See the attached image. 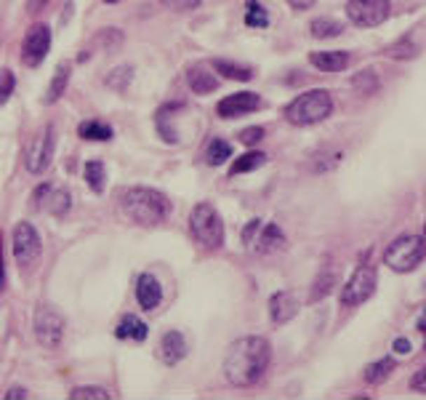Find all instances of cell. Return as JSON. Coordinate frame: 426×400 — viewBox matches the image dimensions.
I'll use <instances>...</instances> for the list:
<instances>
[{"instance_id": "9a60e30c", "label": "cell", "mask_w": 426, "mask_h": 400, "mask_svg": "<svg viewBox=\"0 0 426 400\" xmlns=\"http://www.w3.org/2000/svg\"><path fill=\"white\" fill-rule=\"evenodd\" d=\"M158 355H160V360H163L165 366H176L179 360L186 358V339L179 331L163 333L160 347H158Z\"/></svg>"}, {"instance_id": "7402d4cb", "label": "cell", "mask_w": 426, "mask_h": 400, "mask_svg": "<svg viewBox=\"0 0 426 400\" xmlns=\"http://www.w3.org/2000/svg\"><path fill=\"white\" fill-rule=\"evenodd\" d=\"M78 133L88 142H109L112 139V128L106 123H99V120H85L80 123Z\"/></svg>"}, {"instance_id": "ee69618b", "label": "cell", "mask_w": 426, "mask_h": 400, "mask_svg": "<svg viewBox=\"0 0 426 400\" xmlns=\"http://www.w3.org/2000/svg\"><path fill=\"white\" fill-rule=\"evenodd\" d=\"M38 3H46V0H35V6H38Z\"/></svg>"}, {"instance_id": "4fadbf2b", "label": "cell", "mask_w": 426, "mask_h": 400, "mask_svg": "<svg viewBox=\"0 0 426 400\" xmlns=\"http://www.w3.org/2000/svg\"><path fill=\"white\" fill-rule=\"evenodd\" d=\"M256 107H261L259 93L240 91V93H232V96H224V99L219 102V107H216V112H219V118H240V115L253 112Z\"/></svg>"}, {"instance_id": "f35d334b", "label": "cell", "mask_w": 426, "mask_h": 400, "mask_svg": "<svg viewBox=\"0 0 426 400\" xmlns=\"http://www.w3.org/2000/svg\"><path fill=\"white\" fill-rule=\"evenodd\" d=\"M259 227H261V222H259V219H253V222H248V225H245V229H242V243H245V246H253V238H256Z\"/></svg>"}, {"instance_id": "44dd1931", "label": "cell", "mask_w": 426, "mask_h": 400, "mask_svg": "<svg viewBox=\"0 0 426 400\" xmlns=\"http://www.w3.org/2000/svg\"><path fill=\"white\" fill-rule=\"evenodd\" d=\"M69 65H59L56 72H53V80L48 86V93H46V105H56L62 99V93L67 91V83H69Z\"/></svg>"}, {"instance_id": "cb8c5ba5", "label": "cell", "mask_w": 426, "mask_h": 400, "mask_svg": "<svg viewBox=\"0 0 426 400\" xmlns=\"http://www.w3.org/2000/svg\"><path fill=\"white\" fill-rule=\"evenodd\" d=\"M266 163V155L264 152H259V149H251V152H245V155H240L235 163H232V176L235 173H248V171H256V168H261Z\"/></svg>"}, {"instance_id": "f6af8a7d", "label": "cell", "mask_w": 426, "mask_h": 400, "mask_svg": "<svg viewBox=\"0 0 426 400\" xmlns=\"http://www.w3.org/2000/svg\"><path fill=\"white\" fill-rule=\"evenodd\" d=\"M106 3H118V0H106Z\"/></svg>"}, {"instance_id": "d6a6232c", "label": "cell", "mask_w": 426, "mask_h": 400, "mask_svg": "<svg viewBox=\"0 0 426 400\" xmlns=\"http://www.w3.org/2000/svg\"><path fill=\"white\" fill-rule=\"evenodd\" d=\"M333 283H336V278H333V272H325L322 278L315 280V288H312V302H317V299H322V296H328L333 288Z\"/></svg>"}, {"instance_id": "484cf974", "label": "cell", "mask_w": 426, "mask_h": 400, "mask_svg": "<svg viewBox=\"0 0 426 400\" xmlns=\"http://www.w3.org/2000/svg\"><path fill=\"white\" fill-rule=\"evenodd\" d=\"M213 69H216V72H221V75L229 78V80H251L253 78L251 67L232 65V62H224V59H216V62H213Z\"/></svg>"}, {"instance_id": "f546056e", "label": "cell", "mask_w": 426, "mask_h": 400, "mask_svg": "<svg viewBox=\"0 0 426 400\" xmlns=\"http://www.w3.org/2000/svg\"><path fill=\"white\" fill-rule=\"evenodd\" d=\"M245 25L248 27H266L269 25V16L266 11L261 8V3H256V0H248V11H245Z\"/></svg>"}, {"instance_id": "7a4b0ae2", "label": "cell", "mask_w": 426, "mask_h": 400, "mask_svg": "<svg viewBox=\"0 0 426 400\" xmlns=\"http://www.w3.org/2000/svg\"><path fill=\"white\" fill-rule=\"evenodd\" d=\"M118 211L123 219H128L133 225L152 227L168 219L171 200L152 187H128L118 195Z\"/></svg>"}, {"instance_id": "b9f144b4", "label": "cell", "mask_w": 426, "mask_h": 400, "mask_svg": "<svg viewBox=\"0 0 426 400\" xmlns=\"http://www.w3.org/2000/svg\"><path fill=\"white\" fill-rule=\"evenodd\" d=\"M293 8H298V11H306V8H312L315 6V0H288Z\"/></svg>"}, {"instance_id": "4dcf8cb0", "label": "cell", "mask_w": 426, "mask_h": 400, "mask_svg": "<svg viewBox=\"0 0 426 400\" xmlns=\"http://www.w3.org/2000/svg\"><path fill=\"white\" fill-rule=\"evenodd\" d=\"M72 400H109V392L104 387H75L69 392Z\"/></svg>"}, {"instance_id": "1f68e13d", "label": "cell", "mask_w": 426, "mask_h": 400, "mask_svg": "<svg viewBox=\"0 0 426 400\" xmlns=\"http://www.w3.org/2000/svg\"><path fill=\"white\" fill-rule=\"evenodd\" d=\"M352 86L357 88V91L362 93H373L376 88H378V80H376V75H373L371 69H365V72H359V75H355V80H352Z\"/></svg>"}, {"instance_id": "9c48e42d", "label": "cell", "mask_w": 426, "mask_h": 400, "mask_svg": "<svg viewBox=\"0 0 426 400\" xmlns=\"http://www.w3.org/2000/svg\"><path fill=\"white\" fill-rule=\"evenodd\" d=\"M346 16L357 27H378L389 16V0H349Z\"/></svg>"}, {"instance_id": "8fae6325", "label": "cell", "mask_w": 426, "mask_h": 400, "mask_svg": "<svg viewBox=\"0 0 426 400\" xmlns=\"http://www.w3.org/2000/svg\"><path fill=\"white\" fill-rule=\"evenodd\" d=\"M53 149H56V128L48 123L46 131L40 133L38 139L29 145V149H27V168L32 173H43L48 168V163H51Z\"/></svg>"}, {"instance_id": "603a6c76", "label": "cell", "mask_w": 426, "mask_h": 400, "mask_svg": "<svg viewBox=\"0 0 426 400\" xmlns=\"http://www.w3.org/2000/svg\"><path fill=\"white\" fill-rule=\"evenodd\" d=\"M309 32H312V38L328 40V38H338V35L344 32V27L338 25L336 19H328V16H322V19H315V22L309 25Z\"/></svg>"}, {"instance_id": "2e32d148", "label": "cell", "mask_w": 426, "mask_h": 400, "mask_svg": "<svg viewBox=\"0 0 426 400\" xmlns=\"http://www.w3.org/2000/svg\"><path fill=\"white\" fill-rule=\"evenodd\" d=\"M136 299H139V305L144 309H155L163 302V288H160L155 275H149V272L139 275V280H136Z\"/></svg>"}, {"instance_id": "8d00e7d4", "label": "cell", "mask_w": 426, "mask_h": 400, "mask_svg": "<svg viewBox=\"0 0 426 400\" xmlns=\"http://www.w3.org/2000/svg\"><path fill=\"white\" fill-rule=\"evenodd\" d=\"M165 8H171V11H192V8H198L200 0H160Z\"/></svg>"}, {"instance_id": "4316f807", "label": "cell", "mask_w": 426, "mask_h": 400, "mask_svg": "<svg viewBox=\"0 0 426 400\" xmlns=\"http://www.w3.org/2000/svg\"><path fill=\"white\" fill-rule=\"evenodd\" d=\"M392 371H394V360H392V358L378 360V363H373V366H368V368H365V382L378 385V382H384Z\"/></svg>"}, {"instance_id": "83f0119b", "label": "cell", "mask_w": 426, "mask_h": 400, "mask_svg": "<svg viewBox=\"0 0 426 400\" xmlns=\"http://www.w3.org/2000/svg\"><path fill=\"white\" fill-rule=\"evenodd\" d=\"M226 158H232V147L226 145L224 139H213L211 145H208L205 160H208L211 166H221V163H226Z\"/></svg>"}, {"instance_id": "7bdbcfd3", "label": "cell", "mask_w": 426, "mask_h": 400, "mask_svg": "<svg viewBox=\"0 0 426 400\" xmlns=\"http://www.w3.org/2000/svg\"><path fill=\"white\" fill-rule=\"evenodd\" d=\"M0 286H3V259H0Z\"/></svg>"}, {"instance_id": "3957f363", "label": "cell", "mask_w": 426, "mask_h": 400, "mask_svg": "<svg viewBox=\"0 0 426 400\" xmlns=\"http://www.w3.org/2000/svg\"><path fill=\"white\" fill-rule=\"evenodd\" d=\"M333 112V99L322 88H312L306 93H298L291 105L285 107V118L293 126H315L325 120Z\"/></svg>"}, {"instance_id": "74e56055", "label": "cell", "mask_w": 426, "mask_h": 400, "mask_svg": "<svg viewBox=\"0 0 426 400\" xmlns=\"http://www.w3.org/2000/svg\"><path fill=\"white\" fill-rule=\"evenodd\" d=\"M411 387H413V392H418V395H426V368H418V371H415Z\"/></svg>"}, {"instance_id": "52a82bcc", "label": "cell", "mask_w": 426, "mask_h": 400, "mask_svg": "<svg viewBox=\"0 0 426 400\" xmlns=\"http://www.w3.org/2000/svg\"><path fill=\"white\" fill-rule=\"evenodd\" d=\"M35 336L46 349H59L64 339V318L51 307H38L35 312Z\"/></svg>"}, {"instance_id": "ab89813d", "label": "cell", "mask_w": 426, "mask_h": 400, "mask_svg": "<svg viewBox=\"0 0 426 400\" xmlns=\"http://www.w3.org/2000/svg\"><path fill=\"white\" fill-rule=\"evenodd\" d=\"M394 352H397V355H411V342L402 339V336L394 339Z\"/></svg>"}, {"instance_id": "6da1fadb", "label": "cell", "mask_w": 426, "mask_h": 400, "mask_svg": "<svg viewBox=\"0 0 426 400\" xmlns=\"http://www.w3.org/2000/svg\"><path fill=\"white\" fill-rule=\"evenodd\" d=\"M272 347L264 336H242L226 349L224 379L232 387H253L269 368Z\"/></svg>"}, {"instance_id": "5bb4252c", "label": "cell", "mask_w": 426, "mask_h": 400, "mask_svg": "<svg viewBox=\"0 0 426 400\" xmlns=\"http://www.w3.org/2000/svg\"><path fill=\"white\" fill-rule=\"evenodd\" d=\"M298 315V296L293 291H277L272 293V299H269V318L275 320L277 326L282 323H288Z\"/></svg>"}, {"instance_id": "d590c367", "label": "cell", "mask_w": 426, "mask_h": 400, "mask_svg": "<svg viewBox=\"0 0 426 400\" xmlns=\"http://www.w3.org/2000/svg\"><path fill=\"white\" fill-rule=\"evenodd\" d=\"M261 139H264V128H261V126H251V128H245V131L240 133V142H242V145H259V142H261Z\"/></svg>"}, {"instance_id": "30bf717a", "label": "cell", "mask_w": 426, "mask_h": 400, "mask_svg": "<svg viewBox=\"0 0 426 400\" xmlns=\"http://www.w3.org/2000/svg\"><path fill=\"white\" fill-rule=\"evenodd\" d=\"M48 51H51V29L46 25H35L22 43V62L27 67H38L43 65Z\"/></svg>"}, {"instance_id": "7c38bea8", "label": "cell", "mask_w": 426, "mask_h": 400, "mask_svg": "<svg viewBox=\"0 0 426 400\" xmlns=\"http://www.w3.org/2000/svg\"><path fill=\"white\" fill-rule=\"evenodd\" d=\"M32 206L35 208H46L48 213L53 216H64L69 211V206H72V200H69V192L67 189H56L51 185H40L35 189V195H32Z\"/></svg>"}, {"instance_id": "ffe728a7", "label": "cell", "mask_w": 426, "mask_h": 400, "mask_svg": "<svg viewBox=\"0 0 426 400\" xmlns=\"http://www.w3.org/2000/svg\"><path fill=\"white\" fill-rule=\"evenodd\" d=\"M146 333H149V328H146L144 320H139L136 315H128V318L120 320L118 331H115V336L118 339H133V342H144Z\"/></svg>"}, {"instance_id": "f1b7e54d", "label": "cell", "mask_w": 426, "mask_h": 400, "mask_svg": "<svg viewBox=\"0 0 426 400\" xmlns=\"http://www.w3.org/2000/svg\"><path fill=\"white\" fill-rule=\"evenodd\" d=\"M341 152L338 149H322V152H317L315 155V160H312V168L315 171H331V168H336L338 163H341Z\"/></svg>"}, {"instance_id": "836d02e7", "label": "cell", "mask_w": 426, "mask_h": 400, "mask_svg": "<svg viewBox=\"0 0 426 400\" xmlns=\"http://www.w3.org/2000/svg\"><path fill=\"white\" fill-rule=\"evenodd\" d=\"M13 86H16V80H13L11 69H0V105L8 102V96L13 93Z\"/></svg>"}, {"instance_id": "d6986e66", "label": "cell", "mask_w": 426, "mask_h": 400, "mask_svg": "<svg viewBox=\"0 0 426 400\" xmlns=\"http://www.w3.org/2000/svg\"><path fill=\"white\" fill-rule=\"evenodd\" d=\"M309 62L312 67H317L322 72H341L349 65V53L346 51H320L309 53Z\"/></svg>"}, {"instance_id": "277c9868", "label": "cell", "mask_w": 426, "mask_h": 400, "mask_svg": "<svg viewBox=\"0 0 426 400\" xmlns=\"http://www.w3.org/2000/svg\"><path fill=\"white\" fill-rule=\"evenodd\" d=\"M189 229H192V238L208 251H219L224 246V222L211 203H198L192 208Z\"/></svg>"}, {"instance_id": "e0dca14e", "label": "cell", "mask_w": 426, "mask_h": 400, "mask_svg": "<svg viewBox=\"0 0 426 400\" xmlns=\"http://www.w3.org/2000/svg\"><path fill=\"white\" fill-rule=\"evenodd\" d=\"M186 83H189V88L200 96H205V93H213L219 88V78H216V72H211L205 65H192L186 69Z\"/></svg>"}, {"instance_id": "d4e9b609", "label": "cell", "mask_w": 426, "mask_h": 400, "mask_svg": "<svg viewBox=\"0 0 426 400\" xmlns=\"http://www.w3.org/2000/svg\"><path fill=\"white\" fill-rule=\"evenodd\" d=\"M83 176H85V182H88V187H91L96 195L104 189L106 171H104V166H102L99 160H91V163H85V166H83Z\"/></svg>"}, {"instance_id": "8992f818", "label": "cell", "mask_w": 426, "mask_h": 400, "mask_svg": "<svg viewBox=\"0 0 426 400\" xmlns=\"http://www.w3.org/2000/svg\"><path fill=\"white\" fill-rule=\"evenodd\" d=\"M376 283H378V275H376V267L371 265H359L352 278L344 283L341 288V305L344 307H357L362 302H368L376 291Z\"/></svg>"}, {"instance_id": "ba28073f", "label": "cell", "mask_w": 426, "mask_h": 400, "mask_svg": "<svg viewBox=\"0 0 426 400\" xmlns=\"http://www.w3.org/2000/svg\"><path fill=\"white\" fill-rule=\"evenodd\" d=\"M40 251H43V243H40L35 227L29 222H19L13 227V259H16V265L29 267L32 262H38Z\"/></svg>"}, {"instance_id": "60d3db41", "label": "cell", "mask_w": 426, "mask_h": 400, "mask_svg": "<svg viewBox=\"0 0 426 400\" xmlns=\"http://www.w3.org/2000/svg\"><path fill=\"white\" fill-rule=\"evenodd\" d=\"M6 398H8V400L27 398V389H22V387H11V389H8V392H6Z\"/></svg>"}, {"instance_id": "ac0fdd59", "label": "cell", "mask_w": 426, "mask_h": 400, "mask_svg": "<svg viewBox=\"0 0 426 400\" xmlns=\"http://www.w3.org/2000/svg\"><path fill=\"white\" fill-rule=\"evenodd\" d=\"M253 243H256V251L259 253H275L285 248V235H282V229L277 225H266L259 227Z\"/></svg>"}, {"instance_id": "5b68a950", "label": "cell", "mask_w": 426, "mask_h": 400, "mask_svg": "<svg viewBox=\"0 0 426 400\" xmlns=\"http://www.w3.org/2000/svg\"><path fill=\"white\" fill-rule=\"evenodd\" d=\"M426 243L421 235H405L397 238L389 248L384 251L386 267H392L394 272H413L415 267L424 262Z\"/></svg>"}, {"instance_id": "e575fe53", "label": "cell", "mask_w": 426, "mask_h": 400, "mask_svg": "<svg viewBox=\"0 0 426 400\" xmlns=\"http://www.w3.org/2000/svg\"><path fill=\"white\" fill-rule=\"evenodd\" d=\"M386 53H389V56H394V59H405V56L413 59V56H418V46H413L411 40H402V43H397V46H392Z\"/></svg>"}]
</instances>
